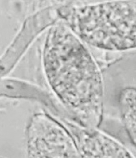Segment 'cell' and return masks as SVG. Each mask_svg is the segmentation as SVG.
Masks as SVG:
<instances>
[{"mask_svg":"<svg viewBox=\"0 0 136 158\" xmlns=\"http://www.w3.org/2000/svg\"><path fill=\"white\" fill-rule=\"evenodd\" d=\"M43 67L49 86L76 123L97 128L103 118L102 74L85 43L71 28L58 24L49 30Z\"/></svg>","mask_w":136,"mask_h":158,"instance_id":"1","label":"cell"},{"mask_svg":"<svg viewBox=\"0 0 136 158\" xmlns=\"http://www.w3.org/2000/svg\"><path fill=\"white\" fill-rule=\"evenodd\" d=\"M71 30L87 45L112 52L136 49V5L109 2L74 11Z\"/></svg>","mask_w":136,"mask_h":158,"instance_id":"2","label":"cell"},{"mask_svg":"<svg viewBox=\"0 0 136 158\" xmlns=\"http://www.w3.org/2000/svg\"><path fill=\"white\" fill-rule=\"evenodd\" d=\"M28 158H81L76 141L66 127L45 113H37L27 127Z\"/></svg>","mask_w":136,"mask_h":158,"instance_id":"3","label":"cell"},{"mask_svg":"<svg viewBox=\"0 0 136 158\" xmlns=\"http://www.w3.org/2000/svg\"><path fill=\"white\" fill-rule=\"evenodd\" d=\"M67 125L81 158H134L124 145L97 128H87L76 122Z\"/></svg>","mask_w":136,"mask_h":158,"instance_id":"4","label":"cell"},{"mask_svg":"<svg viewBox=\"0 0 136 158\" xmlns=\"http://www.w3.org/2000/svg\"><path fill=\"white\" fill-rule=\"evenodd\" d=\"M121 118L130 139L136 147V88H124L119 95Z\"/></svg>","mask_w":136,"mask_h":158,"instance_id":"5","label":"cell"}]
</instances>
